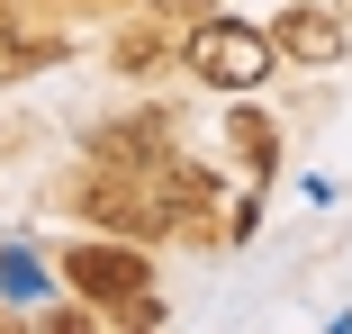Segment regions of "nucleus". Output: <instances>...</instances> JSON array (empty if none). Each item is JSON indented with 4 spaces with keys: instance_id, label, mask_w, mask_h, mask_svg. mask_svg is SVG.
Listing matches in <instances>:
<instances>
[{
    "instance_id": "obj_7",
    "label": "nucleus",
    "mask_w": 352,
    "mask_h": 334,
    "mask_svg": "<svg viewBox=\"0 0 352 334\" xmlns=\"http://www.w3.org/2000/svg\"><path fill=\"white\" fill-rule=\"evenodd\" d=\"M0 289H19V298H36V262H28V253H0Z\"/></svg>"
},
{
    "instance_id": "obj_1",
    "label": "nucleus",
    "mask_w": 352,
    "mask_h": 334,
    "mask_svg": "<svg viewBox=\"0 0 352 334\" xmlns=\"http://www.w3.org/2000/svg\"><path fill=\"white\" fill-rule=\"evenodd\" d=\"M63 280H73L91 307L126 316V325H154L163 316L154 307V262L135 253V244H73V253H63Z\"/></svg>"
},
{
    "instance_id": "obj_3",
    "label": "nucleus",
    "mask_w": 352,
    "mask_h": 334,
    "mask_svg": "<svg viewBox=\"0 0 352 334\" xmlns=\"http://www.w3.org/2000/svg\"><path fill=\"white\" fill-rule=\"evenodd\" d=\"M271 45L289 54V63H334V54H343V19L298 0V10H280V19H271Z\"/></svg>"
},
{
    "instance_id": "obj_8",
    "label": "nucleus",
    "mask_w": 352,
    "mask_h": 334,
    "mask_svg": "<svg viewBox=\"0 0 352 334\" xmlns=\"http://www.w3.org/2000/svg\"><path fill=\"white\" fill-rule=\"evenodd\" d=\"M145 10H217V0H145Z\"/></svg>"
},
{
    "instance_id": "obj_6",
    "label": "nucleus",
    "mask_w": 352,
    "mask_h": 334,
    "mask_svg": "<svg viewBox=\"0 0 352 334\" xmlns=\"http://www.w3.org/2000/svg\"><path fill=\"white\" fill-rule=\"evenodd\" d=\"M226 136H235V154H244L253 172H271V163H280V154H271L280 136H271V118H262V109H235V126H226Z\"/></svg>"
},
{
    "instance_id": "obj_5",
    "label": "nucleus",
    "mask_w": 352,
    "mask_h": 334,
    "mask_svg": "<svg viewBox=\"0 0 352 334\" xmlns=\"http://www.w3.org/2000/svg\"><path fill=\"white\" fill-rule=\"evenodd\" d=\"M63 54V36L54 27H28L10 0H0V82H28V73H45V63Z\"/></svg>"
},
{
    "instance_id": "obj_4",
    "label": "nucleus",
    "mask_w": 352,
    "mask_h": 334,
    "mask_svg": "<svg viewBox=\"0 0 352 334\" xmlns=\"http://www.w3.org/2000/svg\"><path fill=\"white\" fill-rule=\"evenodd\" d=\"M91 154H100L109 172H154V163L172 154V126H163V118H126V126H100V136H91Z\"/></svg>"
},
{
    "instance_id": "obj_2",
    "label": "nucleus",
    "mask_w": 352,
    "mask_h": 334,
    "mask_svg": "<svg viewBox=\"0 0 352 334\" xmlns=\"http://www.w3.org/2000/svg\"><path fill=\"white\" fill-rule=\"evenodd\" d=\"M271 54H280V45H271L262 27H244V19H199V27H190V73H199L208 91H235V100L262 91V82H271Z\"/></svg>"
}]
</instances>
